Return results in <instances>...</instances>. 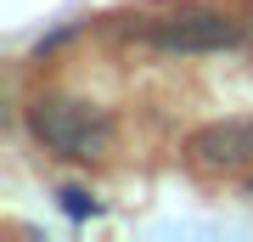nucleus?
<instances>
[{
  "label": "nucleus",
  "instance_id": "20e7f679",
  "mask_svg": "<svg viewBox=\"0 0 253 242\" xmlns=\"http://www.w3.org/2000/svg\"><path fill=\"white\" fill-rule=\"evenodd\" d=\"M62 208H68L73 220H84V214H96V197H90V192H79V186H68V192H62Z\"/></svg>",
  "mask_w": 253,
  "mask_h": 242
},
{
  "label": "nucleus",
  "instance_id": "39448f33",
  "mask_svg": "<svg viewBox=\"0 0 253 242\" xmlns=\"http://www.w3.org/2000/svg\"><path fill=\"white\" fill-rule=\"evenodd\" d=\"M248 192H253V186H248Z\"/></svg>",
  "mask_w": 253,
  "mask_h": 242
},
{
  "label": "nucleus",
  "instance_id": "f257e3e1",
  "mask_svg": "<svg viewBox=\"0 0 253 242\" xmlns=\"http://www.w3.org/2000/svg\"><path fill=\"white\" fill-rule=\"evenodd\" d=\"M28 135L51 158L90 163L113 146V118L101 101H84V96H34L28 101Z\"/></svg>",
  "mask_w": 253,
  "mask_h": 242
},
{
  "label": "nucleus",
  "instance_id": "f03ea898",
  "mask_svg": "<svg viewBox=\"0 0 253 242\" xmlns=\"http://www.w3.org/2000/svg\"><path fill=\"white\" fill-rule=\"evenodd\" d=\"M124 34H135L158 51H186V56H203V51H225L236 45V17L214 6H163V11H129Z\"/></svg>",
  "mask_w": 253,
  "mask_h": 242
},
{
  "label": "nucleus",
  "instance_id": "7ed1b4c3",
  "mask_svg": "<svg viewBox=\"0 0 253 242\" xmlns=\"http://www.w3.org/2000/svg\"><path fill=\"white\" fill-rule=\"evenodd\" d=\"M186 158L203 175H242V169H253V118H214V124L191 130Z\"/></svg>",
  "mask_w": 253,
  "mask_h": 242
}]
</instances>
